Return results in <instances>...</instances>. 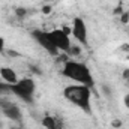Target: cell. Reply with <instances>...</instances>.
I'll list each match as a JSON object with an SVG mask.
<instances>
[{
	"label": "cell",
	"instance_id": "277c9868",
	"mask_svg": "<svg viewBox=\"0 0 129 129\" xmlns=\"http://www.w3.org/2000/svg\"><path fill=\"white\" fill-rule=\"evenodd\" d=\"M0 111L5 114V117H8L9 120L12 122H17V123H21L23 122V113H21V108L9 101V99H3L0 98Z\"/></svg>",
	"mask_w": 129,
	"mask_h": 129
},
{
	"label": "cell",
	"instance_id": "4fadbf2b",
	"mask_svg": "<svg viewBox=\"0 0 129 129\" xmlns=\"http://www.w3.org/2000/svg\"><path fill=\"white\" fill-rule=\"evenodd\" d=\"M5 53H8V56H11V57H18V56H20V54L15 53L14 50H5Z\"/></svg>",
	"mask_w": 129,
	"mask_h": 129
},
{
	"label": "cell",
	"instance_id": "ac0fdd59",
	"mask_svg": "<svg viewBox=\"0 0 129 129\" xmlns=\"http://www.w3.org/2000/svg\"><path fill=\"white\" fill-rule=\"evenodd\" d=\"M123 78H125L126 81H129V69H125V72H123Z\"/></svg>",
	"mask_w": 129,
	"mask_h": 129
},
{
	"label": "cell",
	"instance_id": "2e32d148",
	"mask_svg": "<svg viewBox=\"0 0 129 129\" xmlns=\"http://www.w3.org/2000/svg\"><path fill=\"white\" fill-rule=\"evenodd\" d=\"M123 104H125V107L129 110V93L128 95H125V98H123Z\"/></svg>",
	"mask_w": 129,
	"mask_h": 129
},
{
	"label": "cell",
	"instance_id": "30bf717a",
	"mask_svg": "<svg viewBox=\"0 0 129 129\" xmlns=\"http://www.w3.org/2000/svg\"><path fill=\"white\" fill-rule=\"evenodd\" d=\"M12 95V86L8 83H0V96Z\"/></svg>",
	"mask_w": 129,
	"mask_h": 129
},
{
	"label": "cell",
	"instance_id": "7c38bea8",
	"mask_svg": "<svg viewBox=\"0 0 129 129\" xmlns=\"http://www.w3.org/2000/svg\"><path fill=\"white\" fill-rule=\"evenodd\" d=\"M120 21L122 23H129V12H123L120 15Z\"/></svg>",
	"mask_w": 129,
	"mask_h": 129
},
{
	"label": "cell",
	"instance_id": "8fae6325",
	"mask_svg": "<svg viewBox=\"0 0 129 129\" xmlns=\"http://www.w3.org/2000/svg\"><path fill=\"white\" fill-rule=\"evenodd\" d=\"M15 14H17L18 18H24V15L27 14V11H26L24 8H17V9H15Z\"/></svg>",
	"mask_w": 129,
	"mask_h": 129
},
{
	"label": "cell",
	"instance_id": "9c48e42d",
	"mask_svg": "<svg viewBox=\"0 0 129 129\" xmlns=\"http://www.w3.org/2000/svg\"><path fill=\"white\" fill-rule=\"evenodd\" d=\"M42 125H44V128L45 129H62L60 122H59L56 117L50 116V114L44 116V119H42Z\"/></svg>",
	"mask_w": 129,
	"mask_h": 129
},
{
	"label": "cell",
	"instance_id": "9a60e30c",
	"mask_svg": "<svg viewBox=\"0 0 129 129\" xmlns=\"http://www.w3.org/2000/svg\"><path fill=\"white\" fill-rule=\"evenodd\" d=\"M5 50H6V48H5V39L0 36V53H3Z\"/></svg>",
	"mask_w": 129,
	"mask_h": 129
},
{
	"label": "cell",
	"instance_id": "e0dca14e",
	"mask_svg": "<svg viewBox=\"0 0 129 129\" xmlns=\"http://www.w3.org/2000/svg\"><path fill=\"white\" fill-rule=\"evenodd\" d=\"M42 12H44V14H50V12H51V6H44V8H42Z\"/></svg>",
	"mask_w": 129,
	"mask_h": 129
},
{
	"label": "cell",
	"instance_id": "52a82bcc",
	"mask_svg": "<svg viewBox=\"0 0 129 129\" xmlns=\"http://www.w3.org/2000/svg\"><path fill=\"white\" fill-rule=\"evenodd\" d=\"M71 33H72V36L80 44H83V45L87 44V26H86V23H84L83 18H80V17L74 18L72 27H71Z\"/></svg>",
	"mask_w": 129,
	"mask_h": 129
},
{
	"label": "cell",
	"instance_id": "d6986e66",
	"mask_svg": "<svg viewBox=\"0 0 129 129\" xmlns=\"http://www.w3.org/2000/svg\"><path fill=\"white\" fill-rule=\"evenodd\" d=\"M12 129H21V128H12Z\"/></svg>",
	"mask_w": 129,
	"mask_h": 129
},
{
	"label": "cell",
	"instance_id": "5bb4252c",
	"mask_svg": "<svg viewBox=\"0 0 129 129\" xmlns=\"http://www.w3.org/2000/svg\"><path fill=\"white\" fill-rule=\"evenodd\" d=\"M111 126H113V128H120V126H122V122H120V120H113V122H111Z\"/></svg>",
	"mask_w": 129,
	"mask_h": 129
},
{
	"label": "cell",
	"instance_id": "5b68a950",
	"mask_svg": "<svg viewBox=\"0 0 129 129\" xmlns=\"http://www.w3.org/2000/svg\"><path fill=\"white\" fill-rule=\"evenodd\" d=\"M32 38L36 41V44L41 45L48 54H51V56H57L59 54V50L54 47V44H53V41H51L48 32H44L41 29H36V30L32 32Z\"/></svg>",
	"mask_w": 129,
	"mask_h": 129
},
{
	"label": "cell",
	"instance_id": "6da1fadb",
	"mask_svg": "<svg viewBox=\"0 0 129 129\" xmlns=\"http://www.w3.org/2000/svg\"><path fill=\"white\" fill-rule=\"evenodd\" d=\"M62 74H63L64 77H68L69 80L75 81L77 84H84V86H87L90 89L95 86L93 75H92L89 66L86 63L75 62V60H68L63 66Z\"/></svg>",
	"mask_w": 129,
	"mask_h": 129
},
{
	"label": "cell",
	"instance_id": "7a4b0ae2",
	"mask_svg": "<svg viewBox=\"0 0 129 129\" xmlns=\"http://www.w3.org/2000/svg\"><path fill=\"white\" fill-rule=\"evenodd\" d=\"M63 96L75 107L81 108L84 113H92V105H90V87L84 84H72L68 86L63 90Z\"/></svg>",
	"mask_w": 129,
	"mask_h": 129
},
{
	"label": "cell",
	"instance_id": "8992f818",
	"mask_svg": "<svg viewBox=\"0 0 129 129\" xmlns=\"http://www.w3.org/2000/svg\"><path fill=\"white\" fill-rule=\"evenodd\" d=\"M50 33V38L54 44V47L59 50V51H63V53H69L71 51V41H69V35L64 33L62 29H54Z\"/></svg>",
	"mask_w": 129,
	"mask_h": 129
},
{
	"label": "cell",
	"instance_id": "ba28073f",
	"mask_svg": "<svg viewBox=\"0 0 129 129\" xmlns=\"http://www.w3.org/2000/svg\"><path fill=\"white\" fill-rule=\"evenodd\" d=\"M0 77L3 78V81L5 83H8V84H15L17 81H18V77H17V74H15V71L14 69H11V68H0Z\"/></svg>",
	"mask_w": 129,
	"mask_h": 129
},
{
	"label": "cell",
	"instance_id": "3957f363",
	"mask_svg": "<svg viewBox=\"0 0 129 129\" xmlns=\"http://www.w3.org/2000/svg\"><path fill=\"white\" fill-rule=\"evenodd\" d=\"M35 92H36V84L32 78H21L15 84H12V95H15L27 104L33 102Z\"/></svg>",
	"mask_w": 129,
	"mask_h": 129
}]
</instances>
